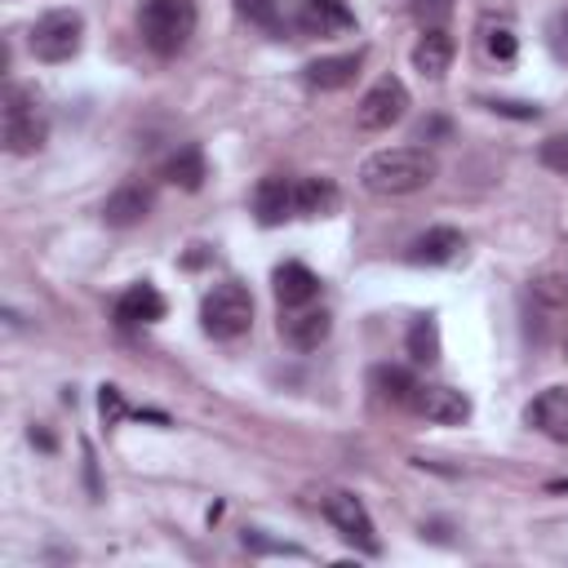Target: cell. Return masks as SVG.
Returning a JSON list of instances; mask_svg holds the SVG:
<instances>
[{
  "instance_id": "11",
  "label": "cell",
  "mask_w": 568,
  "mask_h": 568,
  "mask_svg": "<svg viewBox=\"0 0 568 568\" xmlns=\"http://www.w3.org/2000/svg\"><path fill=\"white\" fill-rule=\"evenodd\" d=\"M528 426H537L546 439L568 444V386H546L528 404Z\"/></svg>"
},
{
  "instance_id": "8",
  "label": "cell",
  "mask_w": 568,
  "mask_h": 568,
  "mask_svg": "<svg viewBox=\"0 0 568 568\" xmlns=\"http://www.w3.org/2000/svg\"><path fill=\"white\" fill-rule=\"evenodd\" d=\"M413 408L435 426H462L470 417V395L457 386H417Z\"/></svg>"
},
{
  "instance_id": "32",
  "label": "cell",
  "mask_w": 568,
  "mask_h": 568,
  "mask_svg": "<svg viewBox=\"0 0 568 568\" xmlns=\"http://www.w3.org/2000/svg\"><path fill=\"white\" fill-rule=\"evenodd\" d=\"M31 444H40V448L49 453V448H53V435H49V430H36V426H31Z\"/></svg>"
},
{
  "instance_id": "4",
  "label": "cell",
  "mask_w": 568,
  "mask_h": 568,
  "mask_svg": "<svg viewBox=\"0 0 568 568\" xmlns=\"http://www.w3.org/2000/svg\"><path fill=\"white\" fill-rule=\"evenodd\" d=\"M200 324H204V333L217 337V342L244 337L248 324H253V293H248L244 284H235V280L213 284V288L204 293V302H200Z\"/></svg>"
},
{
  "instance_id": "16",
  "label": "cell",
  "mask_w": 568,
  "mask_h": 568,
  "mask_svg": "<svg viewBox=\"0 0 568 568\" xmlns=\"http://www.w3.org/2000/svg\"><path fill=\"white\" fill-rule=\"evenodd\" d=\"M275 297H280L284 311L311 306V302L320 297V275H315L311 266H302V262H284V266L275 271Z\"/></svg>"
},
{
  "instance_id": "2",
  "label": "cell",
  "mask_w": 568,
  "mask_h": 568,
  "mask_svg": "<svg viewBox=\"0 0 568 568\" xmlns=\"http://www.w3.org/2000/svg\"><path fill=\"white\" fill-rule=\"evenodd\" d=\"M138 31L142 44L160 58H173L186 49V40L195 36V4L191 0H142L138 9Z\"/></svg>"
},
{
  "instance_id": "25",
  "label": "cell",
  "mask_w": 568,
  "mask_h": 568,
  "mask_svg": "<svg viewBox=\"0 0 568 568\" xmlns=\"http://www.w3.org/2000/svg\"><path fill=\"white\" fill-rule=\"evenodd\" d=\"M244 550H248V555H293V559H306V550H302V546H293V541H275V537H262L257 528H244Z\"/></svg>"
},
{
  "instance_id": "23",
  "label": "cell",
  "mask_w": 568,
  "mask_h": 568,
  "mask_svg": "<svg viewBox=\"0 0 568 568\" xmlns=\"http://www.w3.org/2000/svg\"><path fill=\"white\" fill-rule=\"evenodd\" d=\"M235 9H240L244 22H253V27L271 31V36H280V0H235Z\"/></svg>"
},
{
  "instance_id": "18",
  "label": "cell",
  "mask_w": 568,
  "mask_h": 568,
  "mask_svg": "<svg viewBox=\"0 0 568 568\" xmlns=\"http://www.w3.org/2000/svg\"><path fill=\"white\" fill-rule=\"evenodd\" d=\"M337 204H342V195H337V186L328 178H302V182H293V213H302V217H328V213H337Z\"/></svg>"
},
{
  "instance_id": "24",
  "label": "cell",
  "mask_w": 568,
  "mask_h": 568,
  "mask_svg": "<svg viewBox=\"0 0 568 568\" xmlns=\"http://www.w3.org/2000/svg\"><path fill=\"white\" fill-rule=\"evenodd\" d=\"M408 13L422 31H444V22L453 18V0H413Z\"/></svg>"
},
{
  "instance_id": "30",
  "label": "cell",
  "mask_w": 568,
  "mask_h": 568,
  "mask_svg": "<svg viewBox=\"0 0 568 568\" xmlns=\"http://www.w3.org/2000/svg\"><path fill=\"white\" fill-rule=\"evenodd\" d=\"M488 111H497V115H515V120H537V115H541L537 102H506V98H493Z\"/></svg>"
},
{
  "instance_id": "20",
  "label": "cell",
  "mask_w": 568,
  "mask_h": 568,
  "mask_svg": "<svg viewBox=\"0 0 568 568\" xmlns=\"http://www.w3.org/2000/svg\"><path fill=\"white\" fill-rule=\"evenodd\" d=\"M160 178H164V182H173V186H182V191H200V186H204V178H209L204 151H200V146H182L178 155H169V160H164Z\"/></svg>"
},
{
  "instance_id": "17",
  "label": "cell",
  "mask_w": 568,
  "mask_h": 568,
  "mask_svg": "<svg viewBox=\"0 0 568 568\" xmlns=\"http://www.w3.org/2000/svg\"><path fill=\"white\" fill-rule=\"evenodd\" d=\"M359 62H364V53H333V58H315V62H306V84L311 89H346L355 75H359Z\"/></svg>"
},
{
  "instance_id": "9",
  "label": "cell",
  "mask_w": 568,
  "mask_h": 568,
  "mask_svg": "<svg viewBox=\"0 0 568 568\" xmlns=\"http://www.w3.org/2000/svg\"><path fill=\"white\" fill-rule=\"evenodd\" d=\"M297 27L306 36H346L355 31V13L346 0H297Z\"/></svg>"
},
{
  "instance_id": "7",
  "label": "cell",
  "mask_w": 568,
  "mask_h": 568,
  "mask_svg": "<svg viewBox=\"0 0 568 568\" xmlns=\"http://www.w3.org/2000/svg\"><path fill=\"white\" fill-rule=\"evenodd\" d=\"M404 111H408V89H404V80L382 75V80L359 98V106H355V124H359L364 133H382V129L399 124Z\"/></svg>"
},
{
  "instance_id": "31",
  "label": "cell",
  "mask_w": 568,
  "mask_h": 568,
  "mask_svg": "<svg viewBox=\"0 0 568 568\" xmlns=\"http://www.w3.org/2000/svg\"><path fill=\"white\" fill-rule=\"evenodd\" d=\"M448 129H453V124H448L444 115H430V120L417 124V138H426V142H430V138H448Z\"/></svg>"
},
{
  "instance_id": "19",
  "label": "cell",
  "mask_w": 568,
  "mask_h": 568,
  "mask_svg": "<svg viewBox=\"0 0 568 568\" xmlns=\"http://www.w3.org/2000/svg\"><path fill=\"white\" fill-rule=\"evenodd\" d=\"M453 53H457V44H453L448 31H426V36L413 44V67H417L426 80H439V75L453 67Z\"/></svg>"
},
{
  "instance_id": "13",
  "label": "cell",
  "mask_w": 568,
  "mask_h": 568,
  "mask_svg": "<svg viewBox=\"0 0 568 568\" xmlns=\"http://www.w3.org/2000/svg\"><path fill=\"white\" fill-rule=\"evenodd\" d=\"M155 320H164V297H160V288L155 284H129L124 293H120V302H115V324H124V328H133V324H155Z\"/></svg>"
},
{
  "instance_id": "6",
  "label": "cell",
  "mask_w": 568,
  "mask_h": 568,
  "mask_svg": "<svg viewBox=\"0 0 568 568\" xmlns=\"http://www.w3.org/2000/svg\"><path fill=\"white\" fill-rule=\"evenodd\" d=\"M324 515H328V524L337 528V537L342 541H351L355 550H364V555H382V541H377V528H373V519H368V510H364V501L355 497V493H328L324 497Z\"/></svg>"
},
{
  "instance_id": "28",
  "label": "cell",
  "mask_w": 568,
  "mask_h": 568,
  "mask_svg": "<svg viewBox=\"0 0 568 568\" xmlns=\"http://www.w3.org/2000/svg\"><path fill=\"white\" fill-rule=\"evenodd\" d=\"M546 44L559 62H568V9H559L550 22H546Z\"/></svg>"
},
{
  "instance_id": "3",
  "label": "cell",
  "mask_w": 568,
  "mask_h": 568,
  "mask_svg": "<svg viewBox=\"0 0 568 568\" xmlns=\"http://www.w3.org/2000/svg\"><path fill=\"white\" fill-rule=\"evenodd\" d=\"M49 138V115L40 106V93L27 84L4 89V151L9 155H36Z\"/></svg>"
},
{
  "instance_id": "12",
  "label": "cell",
  "mask_w": 568,
  "mask_h": 568,
  "mask_svg": "<svg viewBox=\"0 0 568 568\" xmlns=\"http://www.w3.org/2000/svg\"><path fill=\"white\" fill-rule=\"evenodd\" d=\"M462 248H466L462 231H453V226H430L426 235H417V240L408 244L404 257H408L413 266H444V262H453Z\"/></svg>"
},
{
  "instance_id": "1",
  "label": "cell",
  "mask_w": 568,
  "mask_h": 568,
  "mask_svg": "<svg viewBox=\"0 0 568 568\" xmlns=\"http://www.w3.org/2000/svg\"><path fill=\"white\" fill-rule=\"evenodd\" d=\"M435 173H439V164L426 146H386L359 164V182L373 195H413V191L430 186Z\"/></svg>"
},
{
  "instance_id": "14",
  "label": "cell",
  "mask_w": 568,
  "mask_h": 568,
  "mask_svg": "<svg viewBox=\"0 0 568 568\" xmlns=\"http://www.w3.org/2000/svg\"><path fill=\"white\" fill-rule=\"evenodd\" d=\"M253 213L262 226H280L288 213H293V182L280 178V173H266L257 186H253Z\"/></svg>"
},
{
  "instance_id": "27",
  "label": "cell",
  "mask_w": 568,
  "mask_h": 568,
  "mask_svg": "<svg viewBox=\"0 0 568 568\" xmlns=\"http://www.w3.org/2000/svg\"><path fill=\"white\" fill-rule=\"evenodd\" d=\"M98 408H102V422H106V426H115V422H124V417H133V408L124 404V395H120V386H111V382H106V386L98 390Z\"/></svg>"
},
{
  "instance_id": "5",
  "label": "cell",
  "mask_w": 568,
  "mask_h": 568,
  "mask_svg": "<svg viewBox=\"0 0 568 568\" xmlns=\"http://www.w3.org/2000/svg\"><path fill=\"white\" fill-rule=\"evenodd\" d=\"M27 44H31V53L40 62H71L80 53V44H84V18L75 9H49L27 31Z\"/></svg>"
},
{
  "instance_id": "10",
  "label": "cell",
  "mask_w": 568,
  "mask_h": 568,
  "mask_svg": "<svg viewBox=\"0 0 568 568\" xmlns=\"http://www.w3.org/2000/svg\"><path fill=\"white\" fill-rule=\"evenodd\" d=\"M333 328V315L328 311H315V306H293L284 320H280V337L293 346V351H315Z\"/></svg>"
},
{
  "instance_id": "15",
  "label": "cell",
  "mask_w": 568,
  "mask_h": 568,
  "mask_svg": "<svg viewBox=\"0 0 568 568\" xmlns=\"http://www.w3.org/2000/svg\"><path fill=\"white\" fill-rule=\"evenodd\" d=\"M146 213H151V191H146L142 182H124V186L111 191L106 204H102V222H106V226H138Z\"/></svg>"
},
{
  "instance_id": "29",
  "label": "cell",
  "mask_w": 568,
  "mask_h": 568,
  "mask_svg": "<svg viewBox=\"0 0 568 568\" xmlns=\"http://www.w3.org/2000/svg\"><path fill=\"white\" fill-rule=\"evenodd\" d=\"M537 155H541V164H546V169H555V173H564V178H568V133L546 138Z\"/></svg>"
},
{
  "instance_id": "26",
  "label": "cell",
  "mask_w": 568,
  "mask_h": 568,
  "mask_svg": "<svg viewBox=\"0 0 568 568\" xmlns=\"http://www.w3.org/2000/svg\"><path fill=\"white\" fill-rule=\"evenodd\" d=\"M484 49H488L493 62H510V58L519 53V40H515V31L501 22V27H488V31H484Z\"/></svg>"
},
{
  "instance_id": "22",
  "label": "cell",
  "mask_w": 568,
  "mask_h": 568,
  "mask_svg": "<svg viewBox=\"0 0 568 568\" xmlns=\"http://www.w3.org/2000/svg\"><path fill=\"white\" fill-rule=\"evenodd\" d=\"M373 386H377V395H382V399H390V404H413V395H417V382H413V373H404V368H390V364L373 368Z\"/></svg>"
},
{
  "instance_id": "21",
  "label": "cell",
  "mask_w": 568,
  "mask_h": 568,
  "mask_svg": "<svg viewBox=\"0 0 568 568\" xmlns=\"http://www.w3.org/2000/svg\"><path fill=\"white\" fill-rule=\"evenodd\" d=\"M408 355H413V364H435L439 359V324L430 320V315H422V320H413V328H408Z\"/></svg>"
}]
</instances>
